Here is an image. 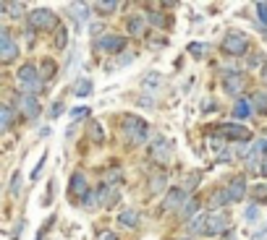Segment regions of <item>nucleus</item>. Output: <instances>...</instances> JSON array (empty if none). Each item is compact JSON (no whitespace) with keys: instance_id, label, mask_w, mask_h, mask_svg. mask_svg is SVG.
<instances>
[{"instance_id":"1","label":"nucleus","mask_w":267,"mask_h":240,"mask_svg":"<svg viewBox=\"0 0 267 240\" xmlns=\"http://www.w3.org/2000/svg\"><path fill=\"white\" fill-rule=\"evenodd\" d=\"M121 131H123V136L128 138L131 146H139V144L147 141V123L142 118H136V115H123Z\"/></svg>"},{"instance_id":"2","label":"nucleus","mask_w":267,"mask_h":240,"mask_svg":"<svg viewBox=\"0 0 267 240\" xmlns=\"http://www.w3.org/2000/svg\"><path fill=\"white\" fill-rule=\"evenodd\" d=\"M29 26L37 32H50L58 26V16H55L50 8H37V11L29 13Z\"/></svg>"},{"instance_id":"3","label":"nucleus","mask_w":267,"mask_h":240,"mask_svg":"<svg viewBox=\"0 0 267 240\" xmlns=\"http://www.w3.org/2000/svg\"><path fill=\"white\" fill-rule=\"evenodd\" d=\"M95 50L97 52H105V55H118L126 50V37L121 34H105L100 37V40L95 42Z\"/></svg>"},{"instance_id":"4","label":"nucleus","mask_w":267,"mask_h":240,"mask_svg":"<svg viewBox=\"0 0 267 240\" xmlns=\"http://www.w3.org/2000/svg\"><path fill=\"white\" fill-rule=\"evenodd\" d=\"M16 79H18V84H21L24 89H29V91H37L42 84V79H40V71H37L32 63H24L21 68H18L16 73Z\"/></svg>"},{"instance_id":"5","label":"nucleus","mask_w":267,"mask_h":240,"mask_svg":"<svg viewBox=\"0 0 267 240\" xmlns=\"http://www.w3.org/2000/svg\"><path fill=\"white\" fill-rule=\"evenodd\" d=\"M228 225H231V219L225 211H210L205 217V235H220L228 230Z\"/></svg>"},{"instance_id":"6","label":"nucleus","mask_w":267,"mask_h":240,"mask_svg":"<svg viewBox=\"0 0 267 240\" xmlns=\"http://www.w3.org/2000/svg\"><path fill=\"white\" fill-rule=\"evenodd\" d=\"M246 50H249V40L241 32H231L223 40V52H228V55H244Z\"/></svg>"},{"instance_id":"7","label":"nucleus","mask_w":267,"mask_h":240,"mask_svg":"<svg viewBox=\"0 0 267 240\" xmlns=\"http://www.w3.org/2000/svg\"><path fill=\"white\" fill-rule=\"evenodd\" d=\"M220 133H223L225 138H233V141H241V144H246L252 138V131L246 125H238V123H223L217 128Z\"/></svg>"},{"instance_id":"8","label":"nucleus","mask_w":267,"mask_h":240,"mask_svg":"<svg viewBox=\"0 0 267 240\" xmlns=\"http://www.w3.org/2000/svg\"><path fill=\"white\" fill-rule=\"evenodd\" d=\"M16 55H18V47H16V42L11 40V32H8V29H0V60H3V63H11Z\"/></svg>"},{"instance_id":"9","label":"nucleus","mask_w":267,"mask_h":240,"mask_svg":"<svg viewBox=\"0 0 267 240\" xmlns=\"http://www.w3.org/2000/svg\"><path fill=\"white\" fill-rule=\"evenodd\" d=\"M18 110H21V115L24 118H29V120H34V118H40V99H37L34 94H21L18 97Z\"/></svg>"},{"instance_id":"10","label":"nucleus","mask_w":267,"mask_h":240,"mask_svg":"<svg viewBox=\"0 0 267 240\" xmlns=\"http://www.w3.org/2000/svg\"><path fill=\"white\" fill-rule=\"evenodd\" d=\"M186 191L183 188H170L168 193H165V201H162V209L165 211H176V209H183V204H186Z\"/></svg>"},{"instance_id":"11","label":"nucleus","mask_w":267,"mask_h":240,"mask_svg":"<svg viewBox=\"0 0 267 240\" xmlns=\"http://www.w3.org/2000/svg\"><path fill=\"white\" fill-rule=\"evenodd\" d=\"M150 157L158 164H165L168 162V157H170V146H168V141H165V138H155V141L150 144Z\"/></svg>"},{"instance_id":"12","label":"nucleus","mask_w":267,"mask_h":240,"mask_svg":"<svg viewBox=\"0 0 267 240\" xmlns=\"http://www.w3.org/2000/svg\"><path fill=\"white\" fill-rule=\"evenodd\" d=\"M228 199H231V204H236V201H241L244 199V193H246V183L241 175H236V178H231V183H228Z\"/></svg>"},{"instance_id":"13","label":"nucleus","mask_w":267,"mask_h":240,"mask_svg":"<svg viewBox=\"0 0 267 240\" xmlns=\"http://www.w3.org/2000/svg\"><path fill=\"white\" fill-rule=\"evenodd\" d=\"M87 193H89V183L84 178V172H73V178H71V196L84 199Z\"/></svg>"},{"instance_id":"14","label":"nucleus","mask_w":267,"mask_h":240,"mask_svg":"<svg viewBox=\"0 0 267 240\" xmlns=\"http://www.w3.org/2000/svg\"><path fill=\"white\" fill-rule=\"evenodd\" d=\"M139 222H142V214L136 209H123L121 214H118V225H121V227L134 230V227H139Z\"/></svg>"},{"instance_id":"15","label":"nucleus","mask_w":267,"mask_h":240,"mask_svg":"<svg viewBox=\"0 0 267 240\" xmlns=\"http://www.w3.org/2000/svg\"><path fill=\"white\" fill-rule=\"evenodd\" d=\"M207 204H210V209L220 211L225 204H231V199H228V191H225V188H215V191L207 196Z\"/></svg>"},{"instance_id":"16","label":"nucleus","mask_w":267,"mask_h":240,"mask_svg":"<svg viewBox=\"0 0 267 240\" xmlns=\"http://www.w3.org/2000/svg\"><path fill=\"white\" fill-rule=\"evenodd\" d=\"M223 86H225V91H228L231 97H236L238 91H241V89L246 86V79H244V76H238V73H228L225 81H223Z\"/></svg>"},{"instance_id":"17","label":"nucleus","mask_w":267,"mask_h":240,"mask_svg":"<svg viewBox=\"0 0 267 240\" xmlns=\"http://www.w3.org/2000/svg\"><path fill=\"white\" fill-rule=\"evenodd\" d=\"M126 29H128V34L142 37V34L147 32V18H144V16H131V18L126 21Z\"/></svg>"},{"instance_id":"18","label":"nucleus","mask_w":267,"mask_h":240,"mask_svg":"<svg viewBox=\"0 0 267 240\" xmlns=\"http://www.w3.org/2000/svg\"><path fill=\"white\" fill-rule=\"evenodd\" d=\"M144 18H147V21H150V24H155V26H158V29H165V26L170 24V18H168V16H162L160 11H155V8H150V11L144 13Z\"/></svg>"},{"instance_id":"19","label":"nucleus","mask_w":267,"mask_h":240,"mask_svg":"<svg viewBox=\"0 0 267 240\" xmlns=\"http://www.w3.org/2000/svg\"><path fill=\"white\" fill-rule=\"evenodd\" d=\"M55 73H58V66H55V60H42V66H40V79L42 81H53L55 79Z\"/></svg>"},{"instance_id":"20","label":"nucleus","mask_w":267,"mask_h":240,"mask_svg":"<svg viewBox=\"0 0 267 240\" xmlns=\"http://www.w3.org/2000/svg\"><path fill=\"white\" fill-rule=\"evenodd\" d=\"M13 110H11V105H3L0 107V128H3V131H8V128L13 125Z\"/></svg>"},{"instance_id":"21","label":"nucleus","mask_w":267,"mask_h":240,"mask_svg":"<svg viewBox=\"0 0 267 240\" xmlns=\"http://www.w3.org/2000/svg\"><path fill=\"white\" fill-rule=\"evenodd\" d=\"M207 146L210 149H215L223 154V146H225V136L223 133H213V136H207Z\"/></svg>"},{"instance_id":"22","label":"nucleus","mask_w":267,"mask_h":240,"mask_svg":"<svg viewBox=\"0 0 267 240\" xmlns=\"http://www.w3.org/2000/svg\"><path fill=\"white\" fill-rule=\"evenodd\" d=\"M252 199L257 204H267V186L260 183V186H252Z\"/></svg>"},{"instance_id":"23","label":"nucleus","mask_w":267,"mask_h":240,"mask_svg":"<svg viewBox=\"0 0 267 240\" xmlns=\"http://www.w3.org/2000/svg\"><path fill=\"white\" fill-rule=\"evenodd\" d=\"M249 110H252V102H249V99H238V102L233 105V115H236V118H246V115H249Z\"/></svg>"},{"instance_id":"24","label":"nucleus","mask_w":267,"mask_h":240,"mask_svg":"<svg viewBox=\"0 0 267 240\" xmlns=\"http://www.w3.org/2000/svg\"><path fill=\"white\" fill-rule=\"evenodd\" d=\"M89 91H92V81L89 79H79L76 86H73V94H76V97H87Z\"/></svg>"},{"instance_id":"25","label":"nucleus","mask_w":267,"mask_h":240,"mask_svg":"<svg viewBox=\"0 0 267 240\" xmlns=\"http://www.w3.org/2000/svg\"><path fill=\"white\" fill-rule=\"evenodd\" d=\"M252 105L260 110L262 115H267V94H265V91H257V94L252 97Z\"/></svg>"},{"instance_id":"26","label":"nucleus","mask_w":267,"mask_h":240,"mask_svg":"<svg viewBox=\"0 0 267 240\" xmlns=\"http://www.w3.org/2000/svg\"><path fill=\"white\" fill-rule=\"evenodd\" d=\"M71 11H76V13H73V16H76V21H87V18H89V5L87 3H73Z\"/></svg>"},{"instance_id":"27","label":"nucleus","mask_w":267,"mask_h":240,"mask_svg":"<svg viewBox=\"0 0 267 240\" xmlns=\"http://www.w3.org/2000/svg\"><path fill=\"white\" fill-rule=\"evenodd\" d=\"M118 180H121V170H118V167H115V170H107V172L103 175V186H110V188H113Z\"/></svg>"},{"instance_id":"28","label":"nucleus","mask_w":267,"mask_h":240,"mask_svg":"<svg viewBox=\"0 0 267 240\" xmlns=\"http://www.w3.org/2000/svg\"><path fill=\"white\" fill-rule=\"evenodd\" d=\"M0 8H3V11H8V16H21L24 3H8V0H3V3H0Z\"/></svg>"},{"instance_id":"29","label":"nucleus","mask_w":267,"mask_h":240,"mask_svg":"<svg viewBox=\"0 0 267 240\" xmlns=\"http://www.w3.org/2000/svg\"><path fill=\"white\" fill-rule=\"evenodd\" d=\"M189 233L191 235H205V217H194V219H191Z\"/></svg>"},{"instance_id":"30","label":"nucleus","mask_w":267,"mask_h":240,"mask_svg":"<svg viewBox=\"0 0 267 240\" xmlns=\"http://www.w3.org/2000/svg\"><path fill=\"white\" fill-rule=\"evenodd\" d=\"M260 154H262V149L257 144H252V152L246 154V164H249V167H257V162H260Z\"/></svg>"},{"instance_id":"31","label":"nucleus","mask_w":267,"mask_h":240,"mask_svg":"<svg viewBox=\"0 0 267 240\" xmlns=\"http://www.w3.org/2000/svg\"><path fill=\"white\" fill-rule=\"evenodd\" d=\"M160 81H162V79H160V73H150V76H147V79L142 81V86H144V89H158V86H160Z\"/></svg>"},{"instance_id":"32","label":"nucleus","mask_w":267,"mask_h":240,"mask_svg":"<svg viewBox=\"0 0 267 240\" xmlns=\"http://www.w3.org/2000/svg\"><path fill=\"white\" fill-rule=\"evenodd\" d=\"M66 44H68V32H66V26H60V29H58V34H55V47H66Z\"/></svg>"},{"instance_id":"33","label":"nucleus","mask_w":267,"mask_h":240,"mask_svg":"<svg viewBox=\"0 0 267 240\" xmlns=\"http://www.w3.org/2000/svg\"><path fill=\"white\" fill-rule=\"evenodd\" d=\"M194 211H197V201H194V199H189L186 204H183L181 214H183V219H189V217H194Z\"/></svg>"},{"instance_id":"34","label":"nucleus","mask_w":267,"mask_h":240,"mask_svg":"<svg viewBox=\"0 0 267 240\" xmlns=\"http://www.w3.org/2000/svg\"><path fill=\"white\" fill-rule=\"evenodd\" d=\"M89 136H92V141H103V138H105V133H103V128H100V123H92L89 125Z\"/></svg>"},{"instance_id":"35","label":"nucleus","mask_w":267,"mask_h":240,"mask_svg":"<svg viewBox=\"0 0 267 240\" xmlns=\"http://www.w3.org/2000/svg\"><path fill=\"white\" fill-rule=\"evenodd\" d=\"M189 52L194 55V58H202V55L207 52V44H202V42H191V44H189Z\"/></svg>"},{"instance_id":"36","label":"nucleus","mask_w":267,"mask_h":240,"mask_svg":"<svg viewBox=\"0 0 267 240\" xmlns=\"http://www.w3.org/2000/svg\"><path fill=\"white\" fill-rule=\"evenodd\" d=\"M254 11H257V18H260L262 24H267V3L265 0H260V3L254 5Z\"/></svg>"},{"instance_id":"37","label":"nucleus","mask_w":267,"mask_h":240,"mask_svg":"<svg viewBox=\"0 0 267 240\" xmlns=\"http://www.w3.org/2000/svg\"><path fill=\"white\" fill-rule=\"evenodd\" d=\"M97 204H100V196H97V191H95V193H87V196H84V206H87V209H95Z\"/></svg>"},{"instance_id":"38","label":"nucleus","mask_w":267,"mask_h":240,"mask_svg":"<svg viewBox=\"0 0 267 240\" xmlns=\"http://www.w3.org/2000/svg\"><path fill=\"white\" fill-rule=\"evenodd\" d=\"M131 60H134V55H131V52H126V55H121V58H118V60H115L110 68H121V66H128Z\"/></svg>"},{"instance_id":"39","label":"nucleus","mask_w":267,"mask_h":240,"mask_svg":"<svg viewBox=\"0 0 267 240\" xmlns=\"http://www.w3.org/2000/svg\"><path fill=\"white\" fill-rule=\"evenodd\" d=\"M162 183H165V175H155L152 178V186H150V193H158L162 188Z\"/></svg>"},{"instance_id":"40","label":"nucleus","mask_w":267,"mask_h":240,"mask_svg":"<svg viewBox=\"0 0 267 240\" xmlns=\"http://www.w3.org/2000/svg\"><path fill=\"white\" fill-rule=\"evenodd\" d=\"M97 8H100V11L113 13V11H118V3H113V0H103V3H97Z\"/></svg>"},{"instance_id":"41","label":"nucleus","mask_w":267,"mask_h":240,"mask_svg":"<svg viewBox=\"0 0 267 240\" xmlns=\"http://www.w3.org/2000/svg\"><path fill=\"white\" fill-rule=\"evenodd\" d=\"M244 217L249 219V222H254V219L260 217V206H246V211H244Z\"/></svg>"},{"instance_id":"42","label":"nucleus","mask_w":267,"mask_h":240,"mask_svg":"<svg viewBox=\"0 0 267 240\" xmlns=\"http://www.w3.org/2000/svg\"><path fill=\"white\" fill-rule=\"evenodd\" d=\"M87 115H89V107H76V110L71 113L73 120H81V118H87Z\"/></svg>"},{"instance_id":"43","label":"nucleus","mask_w":267,"mask_h":240,"mask_svg":"<svg viewBox=\"0 0 267 240\" xmlns=\"http://www.w3.org/2000/svg\"><path fill=\"white\" fill-rule=\"evenodd\" d=\"M197 186H199V172H191V175H189V183H186V188H189V191H194Z\"/></svg>"},{"instance_id":"44","label":"nucleus","mask_w":267,"mask_h":240,"mask_svg":"<svg viewBox=\"0 0 267 240\" xmlns=\"http://www.w3.org/2000/svg\"><path fill=\"white\" fill-rule=\"evenodd\" d=\"M262 63H265V58H262V55H260V52H257V55H254V58H249V68H260V66H262ZM262 68H265V66H262Z\"/></svg>"},{"instance_id":"45","label":"nucleus","mask_w":267,"mask_h":240,"mask_svg":"<svg viewBox=\"0 0 267 240\" xmlns=\"http://www.w3.org/2000/svg\"><path fill=\"white\" fill-rule=\"evenodd\" d=\"M42 167H45V157H42L40 162H37V167H34V172H32V180H37V178H40V172H42Z\"/></svg>"},{"instance_id":"46","label":"nucleus","mask_w":267,"mask_h":240,"mask_svg":"<svg viewBox=\"0 0 267 240\" xmlns=\"http://www.w3.org/2000/svg\"><path fill=\"white\" fill-rule=\"evenodd\" d=\"M18 180H21V172L13 175V180H11V193H18Z\"/></svg>"},{"instance_id":"47","label":"nucleus","mask_w":267,"mask_h":240,"mask_svg":"<svg viewBox=\"0 0 267 240\" xmlns=\"http://www.w3.org/2000/svg\"><path fill=\"white\" fill-rule=\"evenodd\" d=\"M60 113H63V105H60V102H55V105L50 107V115H53V118H58Z\"/></svg>"},{"instance_id":"48","label":"nucleus","mask_w":267,"mask_h":240,"mask_svg":"<svg viewBox=\"0 0 267 240\" xmlns=\"http://www.w3.org/2000/svg\"><path fill=\"white\" fill-rule=\"evenodd\" d=\"M97 240H118V235H115V233H107V230H105V233H100Z\"/></svg>"},{"instance_id":"49","label":"nucleus","mask_w":267,"mask_h":240,"mask_svg":"<svg viewBox=\"0 0 267 240\" xmlns=\"http://www.w3.org/2000/svg\"><path fill=\"white\" fill-rule=\"evenodd\" d=\"M262 79H265V84H267V63H265V68H262Z\"/></svg>"},{"instance_id":"50","label":"nucleus","mask_w":267,"mask_h":240,"mask_svg":"<svg viewBox=\"0 0 267 240\" xmlns=\"http://www.w3.org/2000/svg\"><path fill=\"white\" fill-rule=\"evenodd\" d=\"M262 175H267V157H265V162H262Z\"/></svg>"}]
</instances>
